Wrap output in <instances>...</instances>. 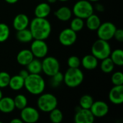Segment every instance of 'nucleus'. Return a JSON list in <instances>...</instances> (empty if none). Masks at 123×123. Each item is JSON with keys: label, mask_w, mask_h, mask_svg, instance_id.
<instances>
[{"label": "nucleus", "mask_w": 123, "mask_h": 123, "mask_svg": "<svg viewBox=\"0 0 123 123\" xmlns=\"http://www.w3.org/2000/svg\"><path fill=\"white\" fill-rule=\"evenodd\" d=\"M90 110L95 117H103L109 112V106L103 101H96L92 104Z\"/></svg>", "instance_id": "ddd939ff"}, {"label": "nucleus", "mask_w": 123, "mask_h": 123, "mask_svg": "<svg viewBox=\"0 0 123 123\" xmlns=\"http://www.w3.org/2000/svg\"><path fill=\"white\" fill-rule=\"evenodd\" d=\"M94 99L92 96L89 94L83 95L79 100V106L83 109H89L91 108L92 104L94 103Z\"/></svg>", "instance_id": "cd10ccee"}, {"label": "nucleus", "mask_w": 123, "mask_h": 123, "mask_svg": "<svg viewBox=\"0 0 123 123\" xmlns=\"http://www.w3.org/2000/svg\"><path fill=\"white\" fill-rule=\"evenodd\" d=\"M25 79L19 74L10 77L9 86L13 91H19L24 87Z\"/></svg>", "instance_id": "412c9836"}, {"label": "nucleus", "mask_w": 123, "mask_h": 123, "mask_svg": "<svg viewBox=\"0 0 123 123\" xmlns=\"http://www.w3.org/2000/svg\"><path fill=\"white\" fill-rule=\"evenodd\" d=\"M109 99L114 105H120L123 102V85L113 86L109 93Z\"/></svg>", "instance_id": "4468645a"}, {"label": "nucleus", "mask_w": 123, "mask_h": 123, "mask_svg": "<svg viewBox=\"0 0 123 123\" xmlns=\"http://www.w3.org/2000/svg\"><path fill=\"white\" fill-rule=\"evenodd\" d=\"M39 110L43 112H50L57 107V98L52 94L46 93L40 95L37 102Z\"/></svg>", "instance_id": "423d86ee"}, {"label": "nucleus", "mask_w": 123, "mask_h": 123, "mask_svg": "<svg viewBox=\"0 0 123 123\" xmlns=\"http://www.w3.org/2000/svg\"><path fill=\"white\" fill-rule=\"evenodd\" d=\"M30 25V30L33 39L45 40L51 32V25L46 18L35 17Z\"/></svg>", "instance_id": "f257e3e1"}, {"label": "nucleus", "mask_w": 123, "mask_h": 123, "mask_svg": "<svg viewBox=\"0 0 123 123\" xmlns=\"http://www.w3.org/2000/svg\"><path fill=\"white\" fill-rule=\"evenodd\" d=\"M95 117L89 109H83L80 106L76 110L74 116L76 123H93Z\"/></svg>", "instance_id": "f8f14e48"}, {"label": "nucleus", "mask_w": 123, "mask_h": 123, "mask_svg": "<svg viewBox=\"0 0 123 123\" xmlns=\"http://www.w3.org/2000/svg\"><path fill=\"white\" fill-rule=\"evenodd\" d=\"M30 50L37 58H45L48 53V46L44 40L35 39L30 46Z\"/></svg>", "instance_id": "1a4fd4ad"}, {"label": "nucleus", "mask_w": 123, "mask_h": 123, "mask_svg": "<svg viewBox=\"0 0 123 123\" xmlns=\"http://www.w3.org/2000/svg\"><path fill=\"white\" fill-rule=\"evenodd\" d=\"M58 1H68V0H58Z\"/></svg>", "instance_id": "c03bdc74"}, {"label": "nucleus", "mask_w": 123, "mask_h": 123, "mask_svg": "<svg viewBox=\"0 0 123 123\" xmlns=\"http://www.w3.org/2000/svg\"><path fill=\"white\" fill-rule=\"evenodd\" d=\"M0 123H1V121H0Z\"/></svg>", "instance_id": "a18cd8bd"}, {"label": "nucleus", "mask_w": 123, "mask_h": 123, "mask_svg": "<svg viewBox=\"0 0 123 123\" xmlns=\"http://www.w3.org/2000/svg\"><path fill=\"white\" fill-rule=\"evenodd\" d=\"M49 113H50V120L52 123H60L62 122L63 119V113L60 110L57 109V107L53 110L52 111H50Z\"/></svg>", "instance_id": "c756f323"}, {"label": "nucleus", "mask_w": 123, "mask_h": 123, "mask_svg": "<svg viewBox=\"0 0 123 123\" xmlns=\"http://www.w3.org/2000/svg\"><path fill=\"white\" fill-rule=\"evenodd\" d=\"M112 82L115 86L123 85V74L120 71L114 73L112 76Z\"/></svg>", "instance_id": "473e14b6"}, {"label": "nucleus", "mask_w": 123, "mask_h": 123, "mask_svg": "<svg viewBox=\"0 0 123 123\" xmlns=\"http://www.w3.org/2000/svg\"><path fill=\"white\" fill-rule=\"evenodd\" d=\"M11 123H22V120H21V119H19V118H14V119H13V120H11Z\"/></svg>", "instance_id": "58836bf2"}, {"label": "nucleus", "mask_w": 123, "mask_h": 123, "mask_svg": "<svg viewBox=\"0 0 123 123\" xmlns=\"http://www.w3.org/2000/svg\"><path fill=\"white\" fill-rule=\"evenodd\" d=\"M2 97H3V93H2V91H1V89H0V99H1Z\"/></svg>", "instance_id": "79ce46f5"}, {"label": "nucleus", "mask_w": 123, "mask_h": 123, "mask_svg": "<svg viewBox=\"0 0 123 123\" xmlns=\"http://www.w3.org/2000/svg\"><path fill=\"white\" fill-rule=\"evenodd\" d=\"M52 77L51 79V84L53 86H58L61 82L63 81V75L62 73H61L60 71L57 72L55 74H54Z\"/></svg>", "instance_id": "f704fd0d"}, {"label": "nucleus", "mask_w": 123, "mask_h": 123, "mask_svg": "<svg viewBox=\"0 0 123 123\" xmlns=\"http://www.w3.org/2000/svg\"><path fill=\"white\" fill-rule=\"evenodd\" d=\"M6 3L8 4H15L17 3L19 0H4Z\"/></svg>", "instance_id": "ea45409f"}, {"label": "nucleus", "mask_w": 123, "mask_h": 123, "mask_svg": "<svg viewBox=\"0 0 123 123\" xmlns=\"http://www.w3.org/2000/svg\"><path fill=\"white\" fill-rule=\"evenodd\" d=\"M116 29H117L116 26L110 22L101 23V25L97 30V36L99 39L108 41L112 38H113Z\"/></svg>", "instance_id": "6e6552de"}, {"label": "nucleus", "mask_w": 123, "mask_h": 123, "mask_svg": "<svg viewBox=\"0 0 123 123\" xmlns=\"http://www.w3.org/2000/svg\"><path fill=\"white\" fill-rule=\"evenodd\" d=\"M50 12L51 8L50 4L47 2H42L36 6L34 13L36 17L46 18L50 14Z\"/></svg>", "instance_id": "a211bd4d"}, {"label": "nucleus", "mask_w": 123, "mask_h": 123, "mask_svg": "<svg viewBox=\"0 0 123 123\" xmlns=\"http://www.w3.org/2000/svg\"><path fill=\"white\" fill-rule=\"evenodd\" d=\"M34 55L30 50L24 49L20 50L17 55V61L22 66H27L33 58Z\"/></svg>", "instance_id": "dca6fc26"}, {"label": "nucleus", "mask_w": 123, "mask_h": 123, "mask_svg": "<svg viewBox=\"0 0 123 123\" xmlns=\"http://www.w3.org/2000/svg\"><path fill=\"white\" fill-rule=\"evenodd\" d=\"M72 14L73 13H72L71 9L69 7L66 6H63L60 7L54 13L55 16L59 20L63 21V22L68 21L71 18Z\"/></svg>", "instance_id": "aec40b11"}, {"label": "nucleus", "mask_w": 123, "mask_h": 123, "mask_svg": "<svg viewBox=\"0 0 123 123\" xmlns=\"http://www.w3.org/2000/svg\"><path fill=\"white\" fill-rule=\"evenodd\" d=\"M42 61V71L49 76H53L57 72L60 71V63L53 56L43 58Z\"/></svg>", "instance_id": "0eeeda50"}, {"label": "nucleus", "mask_w": 123, "mask_h": 123, "mask_svg": "<svg viewBox=\"0 0 123 123\" xmlns=\"http://www.w3.org/2000/svg\"><path fill=\"white\" fill-rule=\"evenodd\" d=\"M13 99H14L15 108L18 110H21L27 106V99L23 94H18Z\"/></svg>", "instance_id": "bb28decb"}, {"label": "nucleus", "mask_w": 123, "mask_h": 123, "mask_svg": "<svg viewBox=\"0 0 123 123\" xmlns=\"http://www.w3.org/2000/svg\"><path fill=\"white\" fill-rule=\"evenodd\" d=\"M15 109L14 99L9 97H2L0 99V112L7 114L11 113Z\"/></svg>", "instance_id": "f3484780"}, {"label": "nucleus", "mask_w": 123, "mask_h": 123, "mask_svg": "<svg viewBox=\"0 0 123 123\" xmlns=\"http://www.w3.org/2000/svg\"><path fill=\"white\" fill-rule=\"evenodd\" d=\"M24 86L31 94L39 95L44 92L45 83L43 78L40 74H30L25 79Z\"/></svg>", "instance_id": "f03ea898"}, {"label": "nucleus", "mask_w": 123, "mask_h": 123, "mask_svg": "<svg viewBox=\"0 0 123 123\" xmlns=\"http://www.w3.org/2000/svg\"><path fill=\"white\" fill-rule=\"evenodd\" d=\"M9 27L5 23H0V43L5 42L9 37Z\"/></svg>", "instance_id": "7c9ffc66"}, {"label": "nucleus", "mask_w": 123, "mask_h": 123, "mask_svg": "<svg viewBox=\"0 0 123 123\" xmlns=\"http://www.w3.org/2000/svg\"><path fill=\"white\" fill-rule=\"evenodd\" d=\"M29 74H30V73L28 72V71H27V70H25V69L21 70V71H19V75L21 77H22L24 79H25L28 76Z\"/></svg>", "instance_id": "e433bc0d"}, {"label": "nucleus", "mask_w": 123, "mask_h": 123, "mask_svg": "<svg viewBox=\"0 0 123 123\" xmlns=\"http://www.w3.org/2000/svg\"><path fill=\"white\" fill-rule=\"evenodd\" d=\"M81 64L87 70H93L98 66V59L92 54L86 55L81 60Z\"/></svg>", "instance_id": "6ab92c4d"}, {"label": "nucleus", "mask_w": 123, "mask_h": 123, "mask_svg": "<svg viewBox=\"0 0 123 123\" xmlns=\"http://www.w3.org/2000/svg\"><path fill=\"white\" fill-rule=\"evenodd\" d=\"M111 52L110 45L107 40L99 39L96 40L92 46V54L98 60H103L110 57Z\"/></svg>", "instance_id": "20e7f679"}, {"label": "nucleus", "mask_w": 123, "mask_h": 123, "mask_svg": "<svg viewBox=\"0 0 123 123\" xmlns=\"http://www.w3.org/2000/svg\"><path fill=\"white\" fill-rule=\"evenodd\" d=\"M84 19L81 18L76 17L71 22L70 28L76 32L81 31L84 28Z\"/></svg>", "instance_id": "c85d7f7f"}, {"label": "nucleus", "mask_w": 123, "mask_h": 123, "mask_svg": "<svg viewBox=\"0 0 123 123\" xmlns=\"http://www.w3.org/2000/svg\"><path fill=\"white\" fill-rule=\"evenodd\" d=\"M68 66L69 68H79L81 66V60L76 55L70 56L68 59Z\"/></svg>", "instance_id": "72a5a7b5"}, {"label": "nucleus", "mask_w": 123, "mask_h": 123, "mask_svg": "<svg viewBox=\"0 0 123 123\" xmlns=\"http://www.w3.org/2000/svg\"><path fill=\"white\" fill-rule=\"evenodd\" d=\"M26 66L30 74H40L42 72V62L37 58H33Z\"/></svg>", "instance_id": "b1692460"}, {"label": "nucleus", "mask_w": 123, "mask_h": 123, "mask_svg": "<svg viewBox=\"0 0 123 123\" xmlns=\"http://www.w3.org/2000/svg\"><path fill=\"white\" fill-rule=\"evenodd\" d=\"M88 1H89L91 2H97V1H99V0H88Z\"/></svg>", "instance_id": "37998d69"}, {"label": "nucleus", "mask_w": 123, "mask_h": 123, "mask_svg": "<svg viewBox=\"0 0 123 123\" xmlns=\"http://www.w3.org/2000/svg\"><path fill=\"white\" fill-rule=\"evenodd\" d=\"M116 40L119 42H123V30L122 29H116L114 37H113Z\"/></svg>", "instance_id": "c9c22d12"}, {"label": "nucleus", "mask_w": 123, "mask_h": 123, "mask_svg": "<svg viewBox=\"0 0 123 123\" xmlns=\"http://www.w3.org/2000/svg\"><path fill=\"white\" fill-rule=\"evenodd\" d=\"M58 40L63 45L71 46L76 43L77 40V35L76 32L71 28H66L60 32Z\"/></svg>", "instance_id": "9b49d317"}, {"label": "nucleus", "mask_w": 123, "mask_h": 123, "mask_svg": "<svg viewBox=\"0 0 123 123\" xmlns=\"http://www.w3.org/2000/svg\"><path fill=\"white\" fill-rule=\"evenodd\" d=\"M40 118V114L38 111L32 107H25L21 110L20 119L23 123H35L38 121Z\"/></svg>", "instance_id": "9d476101"}, {"label": "nucleus", "mask_w": 123, "mask_h": 123, "mask_svg": "<svg viewBox=\"0 0 123 123\" xmlns=\"http://www.w3.org/2000/svg\"><path fill=\"white\" fill-rule=\"evenodd\" d=\"M110 58L113 61L114 64L118 66L123 65V51L121 49H116L111 52Z\"/></svg>", "instance_id": "393cba45"}, {"label": "nucleus", "mask_w": 123, "mask_h": 123, "mask_svg": "<svg viewBox=\"0 0 123 123\" xmlns=\"http://www.w3.org/2000/svg\"><path fill=\"white\" fill-rule=\"evenodd\" d=\"M94 6L88 0H79L73 7L72 13L77 17L83 19H86L94 13Z\"/></svg>", "instance_id": "39448f33"}, {"label": "nucleus", "mask_w": 123, "mask_h": 123, "mask_svg": "<svg viewBox=\"0 0 123 123\" xmlns=\"http://www.w3.org/2000/svg\"><path fill=\"white\" fill-rule=\"evenodd\" d=\"M29 24V18L25 14H18L13 19V27L17 31L27 28Z\"/></svg>", "instance_id": "2eb2a0df"}, {"label": "nucleus", "mask_w": 123, "mask_h": 123, "mask_svg": "<svg viewBox=\"0 0 123 123\" xmlns=\"http://www.w3.org/2000/svg\"><path fill=\"white\" fill-rule=\"evenodd\" d=\"M94 9H95L97 11L99 12H104L105 10V6L102 4H99V3H97L95 4Z\"/></svg>", "instance_id": "4c0bfd02"}, {"label": "nucleus", "mask_w": 123, "mask_h": 123, "mask_svg": "<svg viewBox=\"0 0 123 123\" xmlns=\"http://www.w3.org/2000/svg\"><path fill=\"white\" fill-rule=\"evenodd\" d=\"M16 37L19 42H21L22 43H30L33 40L32 33L30 30V29H27V28L17 31V32L16 34Z\"/></svg>", "instance_id": "5701e85b"}, {"label": "nucleus", "mask_w": 123, "mask_h": 123, "mask_svg": "<svg viewBox=\"0 0 123 123\" xmlns=\"http://www.w3.org/2000/svg\"><path fill=\"white\" fill-rule=\"evenodd\" d=\"M10 75L6 71L0 72V89L5 88L9 86Z\"/></svg>", "instance_id": "2f4dec72"}, {"label": "nucleus", "mask_w": 123, "mask_h": 123, "mask_svg": "<svg viewBox=\"0 0 123 123\" xmlns=\"http://www.w3.org/2000/svg\"><path fill=\"white\" fill-rule=\"evenodd\" d=\"M86 19V25L87 28L92 31L97 30L102 23L100 18L94 13L91 14L89 17H88Z\"/></svg>", "instance_id": "4be33fe9"}, {"label": "nucleus", "mask_w": 123, "mask_h": 123, "mask_svg": "<svg viewBox=\"0 0 123 123\" xmlns=\"http://www.w3.org/2000/svg\"><path fill=\"white\" fill-rule=\"evenodd\" d=\"M83 81L84 74L79 68H69L63 75V82L71 88L79 86Z\"/></svg>", "instance_id": "7ed1b4c3"}, {"label": "nucleus", "mask_w": 123, "mask_h": 123, "mask_svg": "<svg viewBox=\"0 0 123 123\" xmlns=\"http://www.w3.org/2000/svg\"><path fill=\"white\" fill-rule=\"evenodd\" d=\"M115 64L110 57H107L103 60H102L101 63V69L102 71L105 74H110L111 73L115 68Z\"/></svg>", "instance_id": "a878e982"}, {"label": "nucleus", "mask_w": 123, "mask_h": 123, "mask_svg": "<svg viewBox=\"0 0 123 123\" xmlns=\"http://www.w3.org/2000/svg\"><path fill=\"white\" fill-rule=\"evenodd\" d=\"M58 0H47L48 3V4H53V3H55Z\"/></svg>", "instance_id": "a19ab883"}]
</instances>
